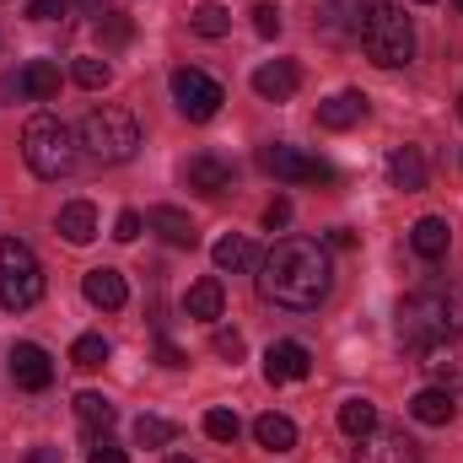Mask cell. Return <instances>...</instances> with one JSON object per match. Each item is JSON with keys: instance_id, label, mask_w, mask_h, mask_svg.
<instances>
[{"instance_id": "cell-1", "label": "cell", "mask_w": 463, "mask_h": 463, "mask_svg": "<svg viewBox=\"0 0 463 463\" xmlns=\"http://www.w3.org/2000/svg\"><path fill=\"white\" fill-rule=\"evenodd\" d=\"M253 280H259V297L264 302H275L286 313H313L335 291V259L313 237H280L259 259V275Z\"/></svg>"}, {"instance_id": "cell-2", "label": "cell", "mask_w": 463, "mask_h": 463, "mask_svg": "<svg viewBox=\"0 0 463 463\" xmlns=\"http://www.w3.org/2000/svg\"><path fill=\"white\" fill-rule=\"evenodd\" d=\"M22 162L33 167V178L60 184V178H71V173H76L81 146H76L71 124H60L54 114H33V118H27V129H22Z\"/></svg>"}, {"instance_id": "cell-3", "label": "cell", "mask_w": 463, "mask_h": 463, "mask_svg": "<svg viewBox=\"0 0 463 463\" xmlns=\"http://www.w3.org/2000/svg\"><path fill=\"white\" fill-rule=\"evenodd\" d=\"M361 49H366V60L372 65H383V71H399V65H410L415 60V22L404 16V5H388V0H372L366 5V16H361Z\"/></svg>"}, {"instance_id": "cell-4", "label": "cell", "mask_w": 463, "mask_h": 463, "mask_svg": "<svg viewBox=\"0 0 463 463\" xmlns=\"http://www.w3.org/2000/svg\"><path fill=\"white\" fill-rule=\"evenodd\" d=\"M76 140H81L87 156H98L103 167H118V162H129V156L140 151V124H135L129 109H92V114L81 118Z\"/></svg>"}, {"instance_id": "cell-5", "label": "cell", "mask_w": 463, "mask_h": 463, "mask_svg": "<svg viewBox=\"0 0 463 463\" xmlns=\"http://www.w3.org/2000/svg\"><path fill=\"white\" fill-rule=\"evenodd\" d=\"M43 302V264L22 237H0V307L27 313Z\"/></svg>"}, {"instance_id": "cell-6", "label": "cell", "mask_w": 463, "mask_h": 463, "mask_svg": "<svg viewBox=\"0 0 463 463\" xmlns=\"http://www.w3.org/2000/svg\"><path fill=\"white\" fill-rule=\"evenodd\" d=\"M399 340L415 350L437 345V340H453V318H448V286H426V291H410L399 302Z\"/></svg>"}, {"instance_id": "cell-7", "label": "cell", "mask_w": 463, "mask_h": 463, "mask_svg": "<svg viewBox=\"0 0 463 463\" xmlns=\"http://www.w3.org/2000/svg\"><path fill=\"white\" fill-rule=\"evenodd\" d=\"M167 87H173V103H178V114L194 118V124L216 118V114H222V103H227L222 81H211V76H205V71H194V65H178Z\"/></svg>"}, {"instance_id": "cell-8", "label": "cell", "mask_w": 463, "mask_h": 463, "mask_svg": "<svg viewBox=\"0 0 463 463\" xmlns=\"http://www.w3.org/2000/svg\"><path fill=\"white\" fill-rule=\"evenodd\" d=\"M259 167H264L269 178H280V184H329V178H335L329 162H318V156H307V151H297V146H280V140L259 151Z\"/></svg>"}, {"instance_id": "cell-9", "label": "cell", "mask_w": 463, "mask_h": 463, "mask_svg": "<svg viewBox=\"0 0 463 463\" xmlns=\"http://www.w3.org/2000/svg\"><path fill=\"white\" fill-rule=\"evenodd\" d=\"M0 92H5L11 103H49V98L60 92V65H54V60H27L22 71H5Z\"/></svg>"}, {"instance_id": "cell-10", "label": "cell", "mask_w": 463, "mask_h": 463, "mask_svg": "<svg viewBox=\"0 0 463 463\" xmlns=\"http://www.w3.org/2000/svg\"><path fill=\"white\" fill-rule=\"evenodd\" d=\"M11 383L27 388V393H43V388L54 383V361H49V350L33 345V340L11 345Z\"/></svg>"}, {"instance_id": "cell-11", "label": "cell", "mask_w": 463, "mask_h": 463, "mask_svg": "<svg viewBox=\"0 0 463 463\" xmlns=\"http://www.w3.org/2000/svg\"><path fill=\"white\" fill-rule=\"evenodd\" d=\"M184 184H189L194 194H205V200H222L232 189V162H222L216 151H200V156L184 162Z\"/></svg>"}, {"instance_id": "cell-12", "label": "cell", "mask_w": 463, "mask_h": 463, "mask_svg": "<svg viewBox=\"0 0 463 463\" xmlns=\"http://www.w3.org/2000/svg\"><path fill=\"white\" fill-rule=\"evenodd\" d=\"M297 87H302V71H297L291 60H264V65L253 71V92H259L264 103H291Z\"/></svg>"}, {"instance_id": "cell-13", "label": "cell", "mask_w": 463, "mask_h": 463, "mask_svg": "<svg viewBox=\"0 0 463 463\" xmlns=\"http://www.w3.org/2000/svg\"><path fill=\"white\" fill-rule=\"evenodd\" d=\"M307 372H313L307 345H297V340H275V345L264 350V377H269V383H302Z\"/></svg>"}, {"instance_id": "cell-14", "label": "cell", "mask_w": 463, "mask_h": 463, "mask_svg": "<svg viewBox=\"0 0 463 463\" xmlns=\"http://www.w3.org/2000/svg\"><path fill=\"white\" fill-rule=\"evenodd\" d=\"M355 463H420V448L404 437V431H372V437H361V458Z\"/></svg>"}, {"instance_id": "cell-15", "label": "cell", "mask_w": 463, "mask_h": 463, "mask_svg": "<svg viewBox=\"0 0 463 463\" xmlns=\"http://www.w3.org/2000/svg\"><path fill=\"white\" fill-rule=\"evenodd\" d=\"M81 291H87V302H92V307H103V313H118V307L129 302L124 275H118V269H109V264L87 269V275H81Z\"/></svg>"}, {"instance_id": "cell-16", "label": "cell", "mask_w": 463, "mask_h": 463, "mask_svg": "<svg viewBox=\"0 0 463 463\" xmlns=\"http://www.w3.org/2000/svg\"><path fill=\"white\" fill-rule=\"evenodd\" d=\"M146 227L156 232L162 242H173V248H194V242H200V227H194L178 205H151V211H146Z\"/></svg>"}, {"instance_id": "cell-17", "label": "cell", "mask_w": 463, "mask_h": 463, "mask_svg": "<svg viewBox=\"0 0 463 463\" xmlns=\"http://www.w3.org/2000/svg\"><path fill=\"white\" fill-rule=\"evenodd\" d=\"M426 361V377H431V388H448L453 393V383H463V350L458 345H448V340H437V345H426L420 350Z\"/></svg>"}, {"instance_id": "cell-18", "label": "cell", "mask_w": 463, "mask_h": 463, "mask_svg": "<svg viewBox=\"0 0 463 463\" xmlns=\"http://www.w3.org/2000/svg\"><path fill=\"white\" fill-rule=\"evenodd\" d=\"M388 178H393V189L420 194V189H426V156H420V146H393V156H388Z\"/></svg>"}, {"instance_id": "cell-19", "label": "cell", "mask_w": 463, "mask_h": 463, "mask_svg": "<svg viewBox=\"0 0 463 463\" xmlns=\"http://www.w3.org/2000/svg\"><path fill=\"white\" fill-rule=\"evenodd\" d=\"M222 307H227V291H222V280H216V275H205V280H194V286L184 291V313H189V318H200V324H216V318H222Z\"/></svg>"}, {"instance_id": "cell-20", "label": "cell", "mask_w": 463, "mask_h": 463, "mask_svg": "<svg viewBox=\"0 0 463 463\" xmlns=\"http://www.w3.org/2000/svg\"><path fill=\"white\" fill-rule=\"evenodd\" d=\"M410 248L437 264V259H448V248H453V227H448L442 216H420V222L410 227Z\"/></svg>"}, {"instance_id": "cell-21", "label": "cell", "mask_w": 463, "mask_h": 463, "mask_svg": "<svg viewBox=\"0 0 463 463\" xmlns=\"http://www.w3.org/2000/svg\"><path fill=\"white\" fill-rule=\"evenodd\" d=\"M366 118V92H335L318 103V124L324 129H355Z\"/></svg>"}, {"instance_id": "cell-22", "label": "cell", "mask_w": 463, "mask_h": 463, "mask_svg": "<svg viewBox=\"0 0 463 463\" xmlns=\"http://www.w3.org/2000/svg\"><path fill=\"white\" fill-rule=\"evenodd\" d=\"M60 237L71 242V248H87L92 237H98V211L87 205V200H71V205H60Z\"/></svg>"}, {"instance_id": "cell-23", "label": "cell", "mask_w": 463, "mask_h": 463, "mask_svg": "<svg viewBox=\"0 0 463 463\" xmlns=\"http://www.w3.org/2000/svg\"><path fill=\"white\" fill-rule=\"evenodd\" d=\"M211 259H216V269L222 275H242V269H259V253H253V242L248 237H237V232H227L216 248H211Z\"/></svg>"}, {"instance_id": "cell-24", "label": "cell", "mask_w": 463, "mask_h": 463, "mask_svg": "<svg viewBox=\"0 0 463 463\" xmlns=\"http://www.w3.org/2000/svg\"><path fill=\"white\" fill-rule=\"evenodd\" d=\"M453 410H458V404H453V393H448V388H420V393L410 399V415H415L420 426H448V420H453Z\"/></svg>"}, {"instance_id": "cell-25", "label": "cell", "mask_w": 463, "mask_h": 463, "mask_svg": "<svg viewBox=\"0 0 463 463\" xmlns=\"http://www.w3.org/2000/svg\"><path fill=\"white\" fill-rule=\"evenodd\" d=\"M253 442H259L264 453H291V448H297V426H291L286 415H275V410H269V415H259V420H253Z\"/></svg>"}, {"instance_id": "cell-26", "label": "cell", "mask_w": 463, "mask_h": 463, "mask_svg": "<svg viewBox=\"0 0 463 463\" xmlns=\"http://www.w3.org/2000/svg\"><path fill=\"white\" fill-rule=\"evenodd\" d=\"M377 426H383V420H377V404H372V399H345V404H340V431H345V437L361 442V437H372Z\"/></svg>"}, {"instance_id": "cell-27", "label": "cell", "mask_w": 463, "mask_h": 463, "mask_svg": "<svg viewBox=\"0 0 463 463\" xmlns=\"http://www.w3.org/2000/svg\"><path fill=\"white\" fill-rule=\"evenodd\" d=\"M189 27L200 33V38H227L232 33V11L222 0H200L194 11H189Z\"/></svg>"}, {"instance_id": "cell-28", "label": "cell", "mask_w": 463, "mask_h": 463, "mask_svg": "<svg viewBox=\"0 0 463 463\" xmlns=\"http://www.w3.org/2000/svg\"><path fill=\"white\" fill-rule=\"evenodd\" d=\"M76 420L87 426V431H109L114 426V399L109 393H98V388H87V393H76Z\"/></svg>"}, {"instance_id": "cell-29", "label": "cell", "mask_w": 463, "mask_h": 463, "mask_svg": "<svg viewBox=\"0 0 463 463\" xmlns=\"http://www.w3.org/2000/svg\"><path fill=\"white\" fill-rule=\"evenodd\" d=\"M71 81H76V87H87V92H103V87L114 81V65H109V60H98V54H81V60L71 65Z\"/></svg>"}, {"instance_id": "cell-30", "label": "cell", "mask_w": 463, "mask_h": 463, "mask_svg": "<svg viewBox=\"0 0 463 463\" xmlns=\"http://www.w3.org/2000/svg\"><path fill=\"white\" fill-rule=\"evenodd\" d=\"M109 355H114V345H109L103 335H81V340L71 345V361H76L81 372H98V366H103Z\"/></svg>"}, {"instance_id": "cell-31", "label": "cell", "mask_w": 463, "mask_h": 463, "mask_svg": "<svg viewBox=\"0 0 463 463\" xmlns=\"http://www.w3.org/2000/svg\"><path fill=\"white\" fill-rule=\"evenodd\" d=\"M173 437H178V426L162 420V415H140V420H135V442H140V448H167Z\"/></svg>"}, {"instance_id": "cell-32", "label": "cell", "mask_w": 463, "mask_h": 463, "mask_svg": "<svg viewBox=\"0 0 463 463\" xmlns=\"http://www.w3.org/2000/svg\"><path fill=\"white\" fill-rule=\"evenodd\" d=\"M205 437H216V442H237V437H242V420H237L232 410H211V415H205Z\"/></svg>"}, {"instance_id": "cell-33", "label": "cell", "mask_w": 463, "mask_h": 463, "mask_svg": "<svg viewBox=\"0 0 463 463\" xmlns=\"http://www.w3.org/2000/svg\"><path fill=\"white\" fill-rule=\"evenodd\" d=\"M280 27H286V16H280V5H269V0H259V5H253V33H259V38H280Z\"/></svg>"}, {"instance_id": "cell-34", "label": "cell", "mask_w": 463, "mask_h": 463, "mask_svg": "<svg viewBox=\"0 0 463 463\" xmlns=\"http://www.w3.org/2000/svg\"><path fill=\"white\" fill-rule=\"evenodd\" d=\"M211 350H216V355H227L232 366H237V361L248 355V340H242L237 329H216V340H211Z\"/></svg>"}, {"instance_id": "cell-35", "label": "cell", "mask_w": 463, "mask_h": 463, "mask_svg": "<svg viewBox=\"0 0 463 463\" xmlns=\"http://www.w3.org/2000/svg\"><path fill=\"white\" fill-rule=\"evenodd\" d=\"M140 227H146V216H140V211H118L114 242H135V237H140Z\"/></svg>"}, {"instance_id": "cell-36", "label": "cell", "mask_w": 463, "mask_h": 463, "mask_svg": "<svg viewBox=\"0 0 463 463\" xmlns=\"http://www.w3.org/2000/svg\"><path fill=\"white\" fill-rule=\"evenodd\" d=\"M87 463H129V458H124V448H118V442H109V437H92V453H87Z\"/></svg>"}, {"instance_id": "cell-37", "label": "cell", "mask_w": 463, "mask_h": 463, "mask_svg": "<svg viewBox=\"0 0 463 463\" xmlns=\"http://www.w3.org/2000/svg\"><path fill=\"white\" fill-rule=\"evenodd\" d=\"M27 16L33 22H54V16H65V0H27Z\"/></svg>"}, {"instance_id": "cell-38", "label": "cell", "mask_w": 463, "mask_h": 463, "mask_svg": "<svg viewBox=\"0 0 463 463\" xmlns=\"http://www.w3.org/2000/svg\"><path fill=\"white\" fill-rule=\"evenodd\" d=\"M286 222H291V200L280 194V200H275V205L264 211V227H269V232H280V227H286Z\"/></svg>"}, {"instance_id": "cell-39", "label": "cell", "mask_w": 463, "mask_h": 463, "mask_svg": "<svg viewBox=\"0 0 463 463\" xmlns=\"http://www.w3.org/2000/svg\"><path fill=\"white\" fill-rule=\"evenodd\" d=\"M448 318H453V335H463V280L448 286Z\"/></svg>"}, {"instance_id": "cell-40", "label": "cell", "mask_w": 463, "mask_h": 463, "mask_svg": "<svg viewBox=\"0 0 463 463\" xmlns=\"http://www.w3.org/2000/svg\"><path fill=\"white\" fill-rule=\"evenodd\" d=\"M156 355H162V366H189V355H184L178 345H167V340L156 345Z\"/></svg>"}, {"instance_id": "cell-41", "label": "cell", "mask_w": 463, "mask_h": 463, "mask_svg": "<svg viewBox=\"0 0 463 463\" xmlns=\"http://www.w3.org/2000/svg\"><path fill=\"white\" fill-rule=\"evenodd\" d=\"M27 463H65V453H60V448H33Z\"/></svg>"}, {"instance_id": "cell-42", "label": "cell", "mask_w": 463, "mask_h": 463, "mask_svg": "<svg viewBox=\"0 0 463 463\" xmlns=\"http://www.w3.org/2000/svg\"><path fill=\"white\" fill-rule=\"evenodd\" d=\"M167 463H194V458H167Z\"/></svg>"}, {"instance_id": "cell-43", "label": "cell", "mask_w": 463, "mask_h": 463, "mask_svg": "<svg viewBox=\"0 0 463 463\" xmlns=\"http://www.w3.org/2000/svg\"><path fill=\"white\" fill-rule=\"evenodd\" d=\"M458 118H463V98H458Z\"/></svg>"}, {"instance_id": "cell-44", "label": "cell", "mask_w": 463, "mask_h": 463, "mask_svg": "<svg viewBox=\"0 0 463 463\" xmlns=\"http://www.w3.org/2000/svg\"><path fill=\"white\" fill-rule=\"evenodd\" d=\"M415 5H431V0H415Z\"/></svg>"}, {"instance_id": "cell-45", "label": "cell", "mask_w": 463, "mask_h": 463, "mask_svg": "<svg viewBox=\"0 0 463 463\" xmlns=\"http://www.w3.org/2000/svg\"><path fill=\"white\" fill-rule=\"evenodd\" d=\"M458 11H463V0H458Z\"/></svg>"}]
</instances>
